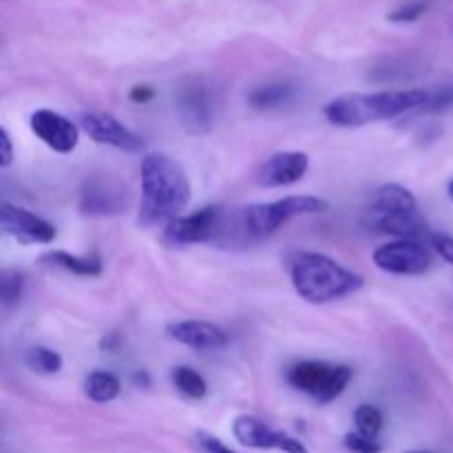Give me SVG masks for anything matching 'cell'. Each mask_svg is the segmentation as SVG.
<instances>
[{"mask_svg": "<svg viewBox=\"0 0 453 453\" xmlns=\"http://www.w3.org/2000/svg\"><path fill=\"white\" fill-rule=\"evenodd\" d=\"M133 380H135L140 388H149V385H150V376L146 374V372H137V374L133 376Z\"/></svg>", "mask_w": 453, "mask_h": 453, "instance_id": "obj_34", "label": "cell"}, {"mask_svg": "<svg viewBox=\"0 0 453 453\" xmlns=\"http://www.w3.org/2000/svg\"><path fill=\"white\" fill-rule=\"evenodd\" d=\"M131 97L133 102H137V104H146V102H150L155 97V91L150 87H146V84H137V87L131 88Z\"/></svg>", "mask_w": 453, "mask_h": 453, "instance_id": "obj_32", "label": "cell"}, {"mask_svg": "<svg viewBox=\"0 0 453 453\" xmlns=\"http://www.w3.org/2000/svg\"><path fill=\"white\" fill-rule=\"evenodd\" d=\"M127 208V188L113 177H91L80 190V211L91 217L118 215Z\"/></svg>", "mask_w": 453, "mask_h": 453, "instance_id": "obj_11", "label": "cell"}, {"mask_svg": "<svg viewBox=\"0 0 453 453\" xmlns=\"http://www.w3.org/2000/svg\"><path fill=\"white\" fill-rule=\"evenodd\" d=\"M119 345V336L118 334H106L104 339L100 341V348L104 349V352H115Z\"/></svg>", "mask_w": 453, "mask_h": 453, "instance_id": "obj_33", "label": "cell"}, {"mask_svg": "<svg viewBox=\"0 0 453 453\" xmlns=\"http://www.w3.org/2000/svg\"><path fill=\"white\" fill-rule=\"evenodd\" d=\"M447 193H449V197L453 199V180L449 181V186H447Z\"/></svg>", "mask_w": 453, "mask_h": 453, "instance_id": "obj_35", "label": "cell"}, {"mask_svg": "<svg viewBox=\"0 0 453 453\" xmlns=\"http://www.w3.org/2000/svg\"><path fill=\"white\" fill-rule=\"evenodd\" d=\"M42 261L66 270L71 274H78V277H97V274H102L100 257H78L65 250H51L42 257Z\"/></svg>", "mask_w": 453, "mask_h": 453, "instance_id": "obj_18", "label": "cell"}, {"mask_svg": "<svg viewBox=\"0 0 453 453\" xmlns=\"http://www.w3.org/2000/svg\"><path fill=\"white\" fill-rule=\"evenodd\" d=\"M233 434L239 445L250 449H279L283 453H310L308 447L288 434L277 432L255 416H239L233 423Z\"/></svg>", "mask_w": 453, "mask_h": 453, "instance_id": "obj_9", "label": "cell"}, {"mask_svg": "<svg viewBox=\"0 0 453 453\" xmlns=\"http://www.w3.org/2000/svg\"><path fill=\"white\" fill-rule=\"evenodd\" d=\"M195 441H197L199 449L203 453H234L230 449L228 445H224V442L219 441L217 436H212V434H206V432H197V436H195Z\"/></svg>", "mask_w": 453, "mask_h": 453, "instance_id": "obj_30", "label": "cell"}, {"mask_svg": "<svg viewBox=\"0 0 453 453\" xmlns=\"http://www.w3.org/2000/svg\"><path fill=\"white\" fill-rule=\"evenodd\" d=\"M310 168V157L301 150H281L265 159L257 171V184L265 188H283L305 177Z\"/></svg>", "mask_w": 453, "mask_h": 453, "instance_id": "obj_14", "label": "cell"}, {"mask_svg": "<svg viewBox=\"0 0 453 453\" xmlns=\"http://www.w3.org/2000/svg\"><path fill=\"white\" fill-rule=\"evenodd\" d=\"M453 109V87H442L438 91H429V100L420 113H441V111Z\"/></svg>", "mask_w": 453, "mask_h": 453, "instance_id": "obj_26", "label": "cell"}, {"mask_svg": "<svg viewBox=\"0 0 453 453\" xmlns=\"http://www.w3.org/2000/svg\"><path fill=\"white\" fill-rule=\"evenodd\" d=\"M410 453H434V451H410Z\"/></svg>", "mask_w": 453, "mask_h": 453, "instance_id": "obj_36", "label": "cell"}, {"mask_svg": "<svg viewBox=\"0 0 453 453\" xmlns=\"http://www.w3.org/2000/svg\"><path fill=\"white\" fill-rule=\"evenodd\" d=\"M168 336L177 343L197 352H217L228 345V334L219 326L208 321H177L168 326Z\"/></svg>", "mask_w": 453, "mask_h": 453, "instance_id": "obj_15", "label": "cell"}, {"mask_svg": "<svg viewBox=\"0 0 453 453\" xmlns=\"http://www.w3.org/2000/svg\"><path fill=\"white\" fill-rule=\"evenodd\" d=\"M290 277L296 295L314 305L332 303L354 295L365 283L361 274L321 252H296L290 259Z\"/></svg>", "mask_w": 453, "mask_h": 453, "instance_id": "obj_3", "label": "cell"}, {"mask_svg": "<svg viewBox=\"0 0 453 453\" xmlns=\"http://www.w3.org/2000/svg\"><path fill=\"white\" fill-rule=\"evenodd\" d=\"M27 367L35 374L51 376L62 370V357L56 349L49 348H34L27 352Z\"/></svg>", "mask_w": 453, "mask_h": 453, "instance_id": "obj_23", "label": "cell"}, {"mask_svg": "<svg viewBox=\"0 0 453 453\" xmlns=\"http://www.w3.org/2000/svg\"><path fill=\"white\" fill-rule=\"evenodd\" d=\"M0 226L4 233L22 243H51L58 234L56 226L47 219L7 202L0 206Z\"/></svg>", "mask_w": 453, "mask_h": 453, "instance_id": "obj_13", "label": "cell"}, {"mask_svg": "<svg viewBox=\"0 0 453 453\" xmlns=\"http://www.w3.org/2000/svg\"><path fill=\"white\" fill-rule=\"evenodd\" d=\"M221 208L206 206L199 208L190 215H180L164 226V242L171 246H190V243L212 242L219 233L221 226Z\"/></svg>", "mask_w": 453, "mask_h": 453, "instance_id": "obj_8", "label": "cell"}, {"mask_svg": "<svg viewBox=\"0 0 453 453\" xmlns=\"http://www.w3.org/2000/svg\"><path fill=\"white\" fill-rule=\"evenodd\" d=\"M354 423H357L358 434L367 438H379V434L383 432V411L374 405H358L357 411H354Z\"/></svg>", "mask_w": 453, "mask_h": 453, "instance_id": "obj_24", "label": "cell"}, {"mask_svg": "<svg viewBox=\"0 0 453 453\" xmlns=\"http://www.w3.org/2000/svg\"><path fill=\"white\" fill-rule=\"evenodd\" d=\"M171 380L177 388V392L184 394L186 398H193V401H199V398H203L208 394V385L203 380V376L188 365L175 367L171 372Z\"/></svg>", "mask_w": 453, "mask_h": 453, "instance_id": "obj_22", "label": "cell"}, {"mask_svg": "<svg viewBox=\"0 0 453 453\" xmlns=\"http://www.w3.org/2000/svg\"><path fill=\"white\" fill-rule=\"evenodd\" d=\"M416 78V60L410 58H385L374 69L370 71L372 82L388 84V82H405V80Z\"/></svg>", "mask_w": 453, "mask_h": 453, "instance_id": "obj_20", "label": "cell"}, {"mask_svg": "<svg viewBox=\"0 0 453 453\" xmlns=\"http://www.w3.org/2000/svg\"><path fill=\"white\" fill-rule=\"evenodd\" d=\"M429 91L405 88V91L379 93H345L323 106V115L330 124L343 128L365 127V124L392 119L410 111H418L427 104Z\"/></svg>", "mask_w": 453, "mask_h": 453, "instance_id": "obj_2", "label": "cell"}, {"mask_svg": "<svg viewBox=\"0 0 453 453\" xmlns=\"http://www.w3.org/2000/svg\"><path fill=\"white\" fill-rule=\"evenodd\" d=\"M295 97V87L288 82H270L261 84V87H255L250 93H248V104L252 109L268 111L277 109V106L288 104V102Z\"/></svg>", "mask_w": 453, "mask_h": 453, "instance_id": "obj_19", "label": "cell"}, {"mask_svg": "<svg viewBox=\"0 0 453 453\" xmlns=\"http://www.w3.org/2000/svg\"><path fill=\"white\" fill-rule=\"evenodd\" d=\"M418 211L414 193L401 184H385L376 188L372 197V212L374 215H389V212H410Z\"/></svg>", "mask_w": 453, "mask_h": 453, "instance_id": "obj_17", "label": "cell"}, {"mask_svg": "<svg viewBox=\"0 0 453 453\" xmlns=\"http://www.w3.org/2000/svg\"><path fill=\"white\" fill-rule=\"evenodd\" d=\"M119 389H122V383L111 372H91L84 380V394L88 396V401L100 403V405L115 401L119 396Z\"/></svg>", "mask_w": 453, "mask_h": 453, "instance_id": "obj_21", "label": "cell"}, {"mask_svg": "<svg viewBox=\"0 0 453 453\" xmlns=\"http://www.w3.org/2000/svg\"><path fill=\"white\" fill-rule=\"evenodd\" d=\"M372 226L379 233L392 234L398 239H416V242H420L423 237L429 239V233H432L418 211L389 212V215H374L372 212Z\"/></svg>", "mask_w": 453, "mask_h": 453, "instance_id": "obj_16", "label": "cell"}, {"mask_svg": "<svg viewBox=\"0 0 453 453\" xmlns=\"http://www.w3.org/2000/svg\"><path fill=\"white\" fill-rule=\"evenodd\" d=\"M376 268L401 277H416L432 268V250L416 239H396L383 243L372 255Z\"/></svg>", "mask_w": 453, "mask_h": 453, "instance_id": "obj_7", "label": "cell"}, {"mask_svg": "<svg viewBox=\"0 0 453 453\" xmlns=\"http://www.w3.org/2000/svg\"><path fill=\"white\" fill-rule=\"evenodd\" d=\"M343 447L348 449V453H380L379 441L363 436V434H358V432L345 434Z\"/></svg>", "mask_w": 453, "mask_h": 453, "instance_id": "obj_27", "label": "cell"}, {"mask_svg": "<svg viewBox=\"0 0 453 453\" xmlns=\"http://www.w3.org/2000/svg\"><path fill=\"white\" fill-rule=\"evenodd\" d=\"M29 127L35 133V137L56 153H71L80 142V128L71 119H66L65 115L56 113L51 109L34 111L29 118Z\"/></svg>", "mask_w": 453, "mask_h": 453, "instance_id": "obj_12", "label": "cell"}, {"mask_svg": "<svg viewBox=\"0 0 453 453\" xmlns=\"http://www.w3.org/2000/svg\"><path fill=\"white\" fill-rule=\"evenodd\" d=\"M330 211V202L314 195H290V197L277 199L268 203H252V206L242 208L233 215V224L242 233L246 242H257L274 230L281 228L286 221L295 219L301 215H317V212Z\"/></svg>", "mask_w": 453, "mask_h": 453, "instance_id": "obj_4", "label": "cell"}, {"mask_svg": "<svg viewBox=\"0 0 453 453\" xmlns=\"http://www.w3.org/2000/svg\"><path fill=\"white\" fill-rule=\"evenodd\" d=\"M175 111L180 124L190 135H206L217 119L219 96L215 87L202 78L181 82L175 91Z\"/></svg>", "mask_w": 453, "mask_h": 453, "instance_id": "obj_6", "label": "cell"}, {"mask_svg": "<svg viewBox=\"0 0 453 453\" xmlns=\"http://www.w3.org/2000/svg\"><path fill=\"white\" fill-rule=\"evenodd\" d=\"M25 288V274L18 270H3L0 274V303L4 310L13 308L20 301Z\"/></svg>", "mask_w": 453, "mask_h": 453, "instance_id": "obj_25", "label": "cell"}, {"mask_svg": "<svg viewBox=\"0 0 453 453\" xmlns=\"http://www.w3.org/2000/svg\"><path fill=\"white\" fill-rule=\"evenodd\" d=\"M13 162V144L7 128H0V168H9Z\"/></svg>", "mask_w": 453, "mask_h": 453, "instance_id": "obj_31", "label": "cell"}, {"mask_svg": "<svg viewBox=\"0 0 453 453\" xmlns=\"http://www.w3.org/2000/svg\"><path fill=\"white\" fill-rule=\"evenodd\" d=\"M427 242H429V246H432L434 250L442 257V261H447V264L453 265V237L451 234L429 233Z\"/></svg>", "mask_w": 453, "mask_h": 453, "instance_id": "obj_29", "label": "cell"}, {"mask_svg": "<svg viewBox=\"0 0 453 453\" xmlns=\"http://www.w3.org/2000/svg\"><path fill=\"white\" fill-rule=\"evenodd\" d=\"M140 224H164L181 215L190 202V181L184 168L162 153L142 159Z\"/></svg>", "mask_w": 453, "mask_h": 453, "instance_id": "obj_1", "label": "cell"}, {"mask_svg": "<svg viewBox=\"0 0 453 453\" xmlns=\"http://www.w3.org/2000/svg\"><path fill=\"white\" fill-rule=\"evenodd\" d=\"M82 128L93 142L97 144L113 146L118 150H127V153H140L144 150V140L137 135L133 128L124 127L118 118L111 113H102V111H93V113L82 115Z\"/></svg>", "mask_w": 453, "mask_h": 453, "instance_id": "obj_10", "label": "cell"}, {"mask_svg": "<svg viewBox=\"0 0 453 453\" xmlns=\"http://www.w3.org/2000/svg\"><path fill=\"white\" fill-rule=\"evenodd\" d=\"M425 12H427V4L425 3H407L401 4L398 9H394L388 18L392 22H414L418 20Z\"/></svg>", "mask_w": 453, "mask_h": 453, "instance_id": "obj_28", "label": "cell"}, {"mask_svg": "<svg viewBox=\"0 0 453 453\" xmlns=\"http://www.w3.org/2000/svg\"><path fill=\"white\" fill-rule=\"evenodd\" d=\"M354 370L349 365H332L326 361H301L288 370L286 379L299 392L308 394L319 405L336 401L352 380Z\"/></svg>", "mask_w": 453, "mask_h": 453, "instance_id": "obj_5", "label": "cell"}]
</instances>
